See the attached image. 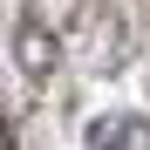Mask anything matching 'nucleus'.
<instances>
[{"mask_svg": "<svg viewBox=\"0 0 150 150\" xmlns=\"http://www.w3.org/2000/svg\"><path fill=\"white\" fill-rule=\"evenodd\" d=\"M137 143V116H103L89 130V150H130Z\"/></svg>", "mask_w": 150, "mask_h": 150, "instance_id": "f03ea898", "label": "nucleus"}, {"mask_svg": "<svg viewBox=\"0 0 150 150\" xmlns=\"http://www.w3.org/2000/svg\"><path fill=\"white\" fill-rule=\"evenodd\" d=\"M0 150H14V130H7V123H0Z\"/></svg>", "mask_w": 150, "mask_h": 150, "instance_id": "7ed1b4c3", "label": "nucleus"}, {"mask_svg": "<svg viewBox=\"0 0 150 150\" xmlns=\"http://www.w3.org/2000/svg\"><path fill=\"white\" fill-rule=\"evenodd\" d=\"M14 55H21V68L28 75H55V34H48V21H21V34H14Z\"/></svg>", "mask_w": 150, "mask_h": 150, "instance_id": "f257e3e1", "label": "nucleus"}]
</instances>
